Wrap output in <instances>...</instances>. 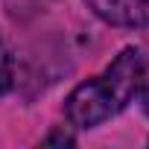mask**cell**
Here are the masks:
<instances>
[{"label":"cell","mask_w":149,"mask_h":149,"mask_svg":"<svg viewBox=\"0 0 149 149\" xmlns=\"http://www.w3.org/2000/svg\"><path fill=\"white\" fill-rule=\"evenodd\" d=\"M146 76V58L137 47H126L108 67L105 73L82 82L64 102L67 120L79 129H94L114 117L132 97L137 94L140 82Z\"/></svg>","instance_id":"obj_1"},{"label":"cell","mask_w":149,"mask_h":149,"mask_svg":"<svg viewBox=\"0 0 149 149\" xmlns=\"http://www.w3.org/2000/svg\"><path fill=\"white\" fill-rule=\"evenodd\" d=\"M85 3L111 26H149V0H85Z\"/></svg>","instance_id":"obj_2"},{"label":"cell","mask_w":149,"mask_h":149,"mask_svg":"<svg viewBox=\"0 0 149 149\" xmlns=\"http://www.w3.org/2000/svg\"><path fill=\"white\" fill-rule=\"evenodd\" d=\"M15 82V61H12V53L0 44V94H6Z\"/></svg>","instance_id":"obj_3"},{"label":"cell","mask_w":149,"mask_h":149,"mask_svg":"<svg viewBox=\"0 0 149 149\" xmlns=\"http://www.w3.org/2000/svg\"><path fill=\"white\" fill-rule=\"evenodd\" d=\"M137 91H140V105H143V111L149 114V79H143Z\"/></svg>","instance_id":"obj_4"},{"label":"cell","mask_w":149,"mask_h":149,"mask_svg":"<svg viewBox=\"0 0 149 149\" xmlns=\"http://www.w3.org/2000/svg\"><path fill=\"white\" fill-rule=\"evenodd\" d=\"M44 143H73V137H67V134H53V137H47Z\"/></svg>","instance_id":"obj_5"}]
</instances>
